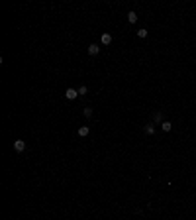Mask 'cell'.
<instances>
[{
  "mask_svg": "<svg viewBox=\"0 0 196 220\" xmlns=\"http://www.w3.org/2000/svg\"><path fill=\"white\" fill-rule=\"evenodd\" d=\"M82 114H84L87 118H90V116H92V108H84V110H82Z\"/></svg>",
  "mask_w": 196,
  "mask_h": 220,
  "instance_id": "cell-11",
  "label": "cell"
},
{
  "mask_svg": "<svg viewBox=\"0 0 196 220\" xmlns=\"http://www.w3.org/2000/svg\"><path fill=\"white\" fill-rule=\"evenodd\" d=\"M145 134H149V136L155 134V126H153V124H147V126H145Z\"/></svg>",
  "mask_w": 196,
  "mask_h": 220,
  "instance_id": "cell-8",
  "label": "cell"
},
{
  "mask_svg": "<svg viewBox=\"0 0 196 220\" xmlns=\"http://www.w3.org/2000/svg\"><path fill=\"white\" fill-rule=\"evenodd\" d=\"M88 134H90V128H88V126L78 128V136H80V138H84V136H88Z\"/></svg>",
  "mask_w": 196,
  "mask_h": 220,
  "instance_id": "cell-4",
  "label": "cell"
},
{
  "mask_svg": "<svg viewBox=\"0 0 196 220\" xmlns=\"http://www.w3.org/2000/svg\"><path fill=\"white\" fill-rule=\"evenodd\" d=\"M137 37H147V30H145V28H141V30H137Z\"/></svg>",
  "mask_w": 196,
  "mask_h": 220,
  "instance_id": "cell-9",
  "label": "cell"
},
{
  "mask_svg": "<svg viewBox=\"0 0 196 220\" xmlns=\"http://www.w3.org/2000/svg\"><path fill=\"white\" fill-rule=\"evenodd\" d=\"M14 149H16L18 153L24 151V149H26V142H24V140H16V142H14Z\"/></svg>",
  "mask_w": 196,
  "mask_h": 220,
  "instance_id": "cell-2",
  "label": "cell"
},
{
  "mask_svg": "<svg viewBox=\"0 0 196 220\" xmlns=\"http://www.w3.org/2000/svg\"><path fill=\"white\" fill-rule=\"evenodd\" d=\"M153 120H155V122H161V120H163V114H161V112H157V114L153 116Z\"/></svg>",
  "mask_w": 196,
  "mask_h": 220,
  "instance_id": "cell-12",
  "label": "cell"
},
{
  "mask_svg": "<svg viewBox=\"0 0 196 220\" xmlns=\"http://www.w3.org/2000/svg\"><path fill=\"white\" fill-rule=\"evenodd\" d=\"M76 96H78V90H75V88H67V90H65V98L75 100Z\"/></svg>",
  "mask_w": 196,
  "mask_h": 220,
  "instance_id": "cell-1",
  "label": "cell"
},
{
  "mask_svg": "<svg viewBox=\"0 0 196 220\" xmlns=\"http://www.w3.org/2000/svg\"><path fill=\"white\" fill-rule=\"evenodd\" d=\"M128 22H130V24L137 22V14H135V12H128Z\"/></svg>",
  "mask_w": 196,
  "mask_h": 220,
  "instance_id": "cell-6",
  "label": "cell"
},
{
  "mask_svg": "<svg viewBox=\"0 0 196 220\" xmlns=\"http://www.w3.org/2000/svg\"><path fill=\"white\" fill-rule=\"evenodd\" d=\"M100 41H102V45H110L112 43V35H110V33H102Z\"/></svg>",
  "mask_w": 196,
  "mask_h": 220,
  "instance_id": "cell-3",
  "label": "cell"
},
{
  "mask_svg": "<svg viewBox=\"0 0 196 220\" xmlns=\"http://www.w3.org/2000/svg\"><path fill=\"white\" fill-rule=\"evenodd\" d=\"M171 128H173L171 122H161V130H163V132H171Z\"/></svg>",
  "mask_w": 196,
  "mask_h": 220,
  "instance_id": "cell-7",
  "label": "cell"
},
{
  "mask_svg": "<svg viewBox=\"0 0 196 220\" xmlns=\"http://www.w3.org/2000/svg\"><path fill=\"white\" fill-rule=\"evenodd\" d=\"M98 51H100V47H98L96 43H92L88 47V55H98Z\"/></svg>",
  "mask_w": 196,
  "mask_h": 220,
  "instance_id": "cell-5",
  "label": "cell"
},
{
  "mask_svg": "<svg viewBox=\"0 0 196 220\" xmlns=\"http://www.w3.org/2000/svg\"><path fill=\"white\" fill-rule=\"evenodd\" d=\"M87 92H88V88L84 87V85H82V87H78V96H84Z\"/></svg>",
  "mask_w": 196,
  "mask_h": 220,
  "instance_id": "cell-10",
  "label": "cell"
}]
</instances>
